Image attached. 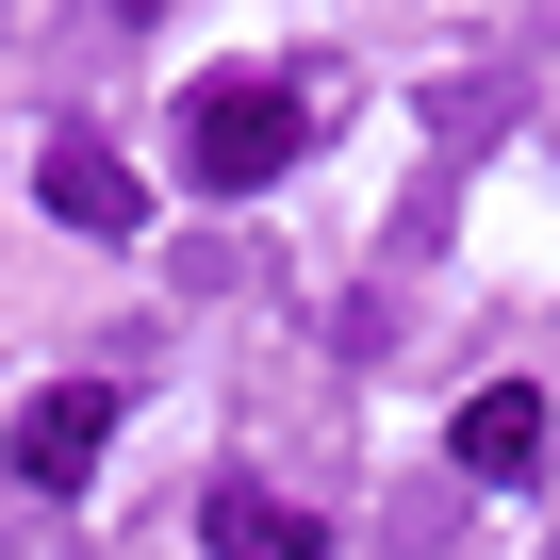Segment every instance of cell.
<instances>
[{
    "label": "cell",
    "mask_w": 560,
    "mask_h": 560,
    "mask_svg": "<svg viewBox=\"0 0 560 560\" xmlns=\"http://www.w3.org/2000/svg\"><path fill=\"white\" fill-rule=\"evenodd\" d=\"M298 149H314V100H298V83H264V67H231V83L182 100V165H198V198H264Z\"/></svg>",
    "instance_id": "cell-1"
},
{
    "label": "cell",
    "mask_w": 560,
    "mask_h": 560,
    "mask_svg": "<svg viewBox=\"0 0 560 560\" xmlns=\"http://www.w3.org/2000/svg\"><path fill=\"white\" fill-rule=\"evenodd\" d=\"M100 445H116V396L100 380H50V396H18V429H0V462H18L34 494H83Z\"/></svg>",
    "instance_id": "cell-2"
},
{
    "label": "cell",
    "mask_w": 560,
    "mask_h": 560,
    "mask_svg": "<svg viewBox=\"0 0 560 560\" xmlns=\"http://www.w3.org/2000/svg\"><path fill=\"white\" fill-rule=\"evenodd\" d=\"M34 198H50L67 231H100V247H132V231H149V198H132V165H116L100 132H50V149H34Z\"/></svg>",
    "instance_id": "cell-3"
},
{
    "label": "cell",
    "mask_w": 560,
    "mask_h": 560,
    "mask_svg": "<svg viewBox=\"0 0 560 560\" xmlns=\"http://www.w3.org/2000/svg\"><path fill=\"white\" fill-rule=\"evenodd\" d=\"M198 544H214V560H330V527L280 494V478H214V494H198Z\"/></svg>",
    "instance_id": "cell-4"
},
{
    "label": "cell",
    "mask_w": 560,
    "mask_h": 560,
    "mask_svg": "<svg viewBox=\"0 0 560 560\" xmlns=\"http://www.w3.org/2000/svg\"><path fill=\"white\" fill-rule=\"evenodd\" d=\"M445 445H462V462H478L494 494H527V478H544V396H527V380H478Z\"/></svg>",
    "instance_id": "cell-5"
},
{
    "label": "cell",
    "mask_w": 560,
    "mask_h": 560,
    "mask_svg": "<svg viewBox=\"0 0 560 560\" xmlns=\"http://www.w3.org/2000/svg\"><path fill=\"white\" fill-rule=\"evenodd\" d=\"M116 18H165V0H116Z\"/></svg>",
    "instance_id": "cell-6"
}]
</instances>
